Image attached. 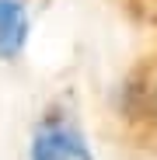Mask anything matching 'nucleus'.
Here are the masks:
<instances>
[{
  "label": "nucleus",
  "instance_id": "nucleus-2",
  "mask_svg": "<svg viewBox=\"0 0 157 160\" xmlns=\"http://www.w3.org/2000/svg\"><path fill=\"white\" fill-rule=\"evenodd\" d=\"M32 38V14L24 0H0V63L18 59Z\"/></svg>",
  "mask_w": 157,
  "mask_h": 160
},
{
  "label": "nucleus",
  "instance_id": "nucleus-1",
  "mask_svg": "<svg viewBox=\"0 0 157 160\" xmlns=\"http://www.w3.org/2000/svg\"><path fill=\"white\" fill-rule=\"evenodd\" d=\"M28 160H94L91 143L70 115L45 112L28 139Z\"/></svg>",
  "mask_w": 157,
  "mask_h": 160
}]
</instances>
